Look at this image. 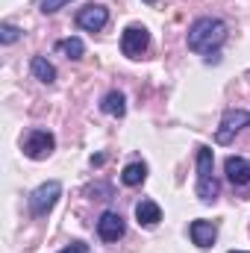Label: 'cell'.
Masks as SVG:
<instances>
[{"label": "cell", "mask_w": 250, "mask_h": 253, "mask_svg": "<svg viewBox=\"0 0 250 253\" xmlns=\"http://www.w3.org/2000/svg\"><path fill=\"white\" fill-rule=\"evenodd\" d=\"M227 42V24L221 18H197L188 27L186 44L194 53H218V47Z\"/></svg>", "instance_id": "6da1fadb"}, {"label": "cell", "mask_w": 250, "mask_h": 253, "mask_svg": "<svg viewBox=\"0 0 250 253\" xmlns=\"http://www.w3.org/2000/svg\"><path fill=\"white\" fill-rule=\"evenodd\" d=\"M218 180H215V156H212V147L200 144L197 147V183H194V194L203 200V203H215L218 200Z\"/></svg>", "instance_id": "7a4b0ae2"}, {"label": "cell", "mask_w": 250, "mask_h": 253, "mask_svg": "<svg viewBox=\"0 0 250 253\" xmlns=\"http://www.w3.org/2000/svg\"><path fill=\"white\" fill-rule=\"evenodd\" d=\"M21 147H24V156H30V159L39 162V159H47V156L53 153V147H56V135H53L50 129L33 126V129L24 135Z\"/></svg>", "instance_id": "3957f363"}, {"label": "cell", "mask_w": 250, "mask_h": 253, "mask_svg": "<svg viewBox=\"0 0 250 253\" xmlns=\"http://www.w3.org/2000/svg\"><path fill=\"white\" fill-rule=\"evenodd\" d=\"M62 197V183L59 180H47V183H42L39 189L30 194V212L36 215V218H44L53 206H56V200Z\"/></svg>", "instance_id": "277c9868"}, {"label": "cell", "mask_w": 250, "mask_h": 253, "mask_svg": "<svg viewBox=\"0 0 250 253\" xmlns=\"http://www.w3.org/2000/svg\"><path fill=\"white\" fill-rule=\"evenodd\" d=\"M150 47V33L141 24H129L121 33V53L126 59H141V53Z\"/></svg>", "instance_id": "5b68a950"}, {"label": "cell", "mask_w": 250, "mask_h": 253, "mask_svg": "<svg viewBox=\"0 0 250 253\" xmlns=\"http://www.w3.org/2000/svg\"><path fill=\"white\" fill-rule=\"evenodd\" d=\"M245 126H250V112L248 109H227L224 118H221L218 132H215V141H218V144H230L233 135H236L239 129H245Z\"/></svg>", "instance_id": "8992f818"}, {"label": "cell", "mask_w": 250, "mask_h": 253, "mask_svg": "<svg viewBox=\"0 0 250 253\" xmlns=\"http://www.w3.org/2000/svg\"><path fill=\"white\" fill-rule=\"evenodd\" d=\"M106 24H109V9L100 3H88L77 12V27L85 33H100Z\"/></svg>", "instance_id": "52a82bcc"}, {"label": "cell", "mask_w": 250, "mask_h": 253, "mask_svg": "<svg viewBox=\"0 0 250 253\" xmlns=\"http://www.w3.org/2000/svg\"><path fill=\"white\" fill-rule=\"evenodd\" d=\"M124 233H126V224L118 212L109 209V212L100 215V221H97V236H100L103 242H118V239H124Z\"/></svg>", "instance_id": "ba28073f"}, {"label": "cell", "mask_w": 250, "mask_h": 253, "mask_svg": "<svg viewBox=\"0 0 250 253\" xmlns=\"http://www.w3.org/2000/svg\"><path fill=\"white\" fill-rule=\"evenodd\" d=\"M224 174L233 186H250V162L245 156H227Z\"/></svg>", "instance_id": "9c48e42d"}, {"label": "cell", "mask_w": 250, "mask_h": 253, "mask_svg": "<svg viewBox=\"0 0 250 253\" xmlns=\"http://www.w3.org/2000/svg\"><path fill=\"white\" fill-rule=\"evenodd\" d=\"M188 236H191V242L197 245V248H212L215 245V239H218V227L212 224V221H191L188 224Z\"/></svg>", "instance_id": "30bf717a"}, {"label": "cell", "mask_w": 250, "mask_h": 253, "mask_svg": "<svg viewBox=\"0 0 250 253\" xmlns=\"http://www.w3.org/2000/svg\"><path fill=\"white\" fill-rule=\"evenodd\" d=\"M135 221H138V227H156L159 221H162V209H159V203L156 200H150V197H141L138 203H135Z\"/></svg>", "instance_id": "8fae6325"}, {"label": "cell", "mask_w": 250, "mask_h": 253, "mask_svg": "<svg viewBox=\"0 0 250 253\" xmlns=\"http://www.w3.org/2000/svg\"><path fill=\"white\" fill-rule=\"evenodd\" d=\"M100 112L112 115V118H124L126 115V97L121 91H109L103 100H100Z\"/></svg>", "instance_id": "7c38bea8"}, {"label": "cell", "mask_w": 250, "mask_h": 253, "mask_svg": "<svg viewBox=\"0 0 250 253\" xmlns=\"http://www.w3.org/2000/svg\"><path fill=\"white\" fill-rule=\"evenodd\" d=\"M144 180H147V165H144V162H129L124 171H121V183L129 186V189L141 186Z\"/></svg>", "instance_id": "4fadbf2b"}, {"label": "cell", "mask_w": 250, "mask_h": 253, "mask_svg": "<svg viewBox=\"0 0 250 253\" xmlns=\"http://www.w3.org/2000/svg\"><path fill=\"white\" fill-rule=\"evenodd\" d=\"M30 71H33V77H36L39 83H47V85H50V83L56 80V68L47 62L44 56H33V62H30Z\"/></svg>", "instance_id": "5bb4252c"}, {"label": "cell", "mask_w": 250, "mask_h": 253, "mask_svg": "<svg viewBox=\"0 0 250 253\" xmlns=\"http://www.w3.org/2000/svg\"><path fill=\"white\" fill-rule=\"evenodd\" d=\"M56 47H59L62 53H68V59H83V53H85V44H83V39H77V36L62 39Z\"/></svg>", "instance_id": "9a60e30c"}, {"label": "cell", "mask_w": 250, "mask_h": 253, "mask_svg": "<svg viewBox=\"0 0 250 253\" xmlns=\"http://www.w3.org/2000/svg\"><path fill=\"white\" fill-rule=\"evenodd\" d=\"M21 33H24V30H18L15 24H0V42H3V44H15V42L21 39Z\"/></svg>", "instance_id": "2e32d148"}, {"label": "cell", "mask_w": 250, "mask_h": 253, "mask_svg": "<svg viewBox=\"0 0 250 253\" xmlns=\"http://www.w3.org/2000/svg\"><path fill=\"white\" fill-rule=\"evenodd\" d=\"M65 3H71V0H42V12L44 15H53V12H59Z\"/></svg>", "instance_id": "e0dca14e"}, {"label": "cell", "mask_w": 250, "mask_h": 253, "mask_svg": "<svg viewBox=\"0 0 250 253\" xmlns=\"http://www.w3.org/2000/svg\"><path fill=\"white\" fill-rule=\"evenodd\" d=\"M59 253H88V245H85V242H71V245L62 248Z\"/></svg>", "instance_id": "ac0fdd59"}, {"label": "cell", "mask_w": 250, "mask_h": 253, "mask_svg": "<svg viewBox=\"0 0 250 253\" xmlns=\"http://www.w3.org/2000/svg\"><path fill=\"white\" fill-rule=\"evenodd\" d=\"M230 253H250V251H230Z\"/></svg>", "instance_id": "d6986e66"}, {"label": "cell", "mask_w": 250, "mask_h": 253, "mask_svg": "<svg viewBox=\"0 0 250 253\" xmlns=\"http://www.w3.org/2000/svg\"><path fill=\"white\" fill-rule=\"evenodd\" d=\"M144 3H156V0H144Z\"/></svg>", "instance_id": "ffe728a7"}]
</instances>
